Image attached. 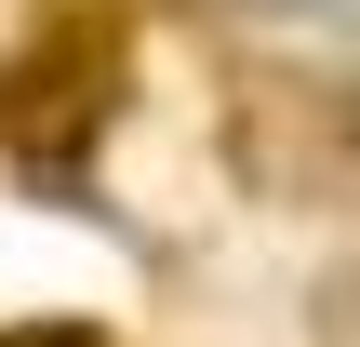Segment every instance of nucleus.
<instances>
[{"label":"nucleus","mask_w":360,"mask_h":347,"mask_svg":"<svg viewBox=\"0 0 360 347\" xmlns=\"http://www.w3.org/2000/svg\"><path fill=\"white\" fill-rule=\"evenodd\" d=\"M307 334H321V347H360V254L307 281Z\"/></svg>","instance_id":"obj_1"}]
</instances>
